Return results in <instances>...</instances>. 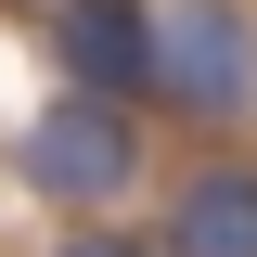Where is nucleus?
I'll return each instance as SVG.
<instances>
[{
  "mask_svg": "<svg viewBox=\"0 0 257 257\" xmlns=\"http://www.w3.org/2000/svg\"><path fill=\"white\" fill-rule=\"evenodd\" d=\"M13 167H26V193H39V206H64V219H103V206L142 180V128H128V103L64 90V103H39V116H26Z\"/></svg>",
  "mask_w": 257,
  "mask_h": 257,
  "instance_id": "nucleus-1",
  "label": "nucleus"
},
{
  "mask_svg": "<svg viewBox=\"0 0 257 257\" xmlns=\"http://www.w3.org/2000/svg\"><path fill=\"white\" fill-rule=\"evenodd\" d=\"M155 90L180 116H244L257 103V13L244 0H155Z\"/></svg>",
  "mask_w": 257,
  "mask_h": 257,
  "instance_id": "nucleus-2",
  "label": "nucleus"
},
{
  "mask_svg": "<svg viewBox=\"0 0 257 257\" xmlns=\"http://www.w3.org/2000/svg\"><path fill=\"white\" fill-rule=\"evenodd\" d=\"M52 52H64V77H77L90 103L155 90V13H142V0H64L52 13Z\"/></svg>",
  "mask_w": 257,
  "mask_h": 257,
  "instance_id": "nucleus-3",
  "label": "nucleus"
},
{
  "mask_svg": "<svg viewBox=\"0 0 257 257\" xmlns=\"http://www.w3.org/2000/svg\"><path fill=\"white\" fill-rule=\"evenodd\" d=\"M155 257H257V167H193L155 219Z\"/></svg>",
  "mask_w": 257,
  "mask_h": 257,
  "instance_id": "nucleus-4",
  "label": "nucleus"
},
{
  "mask_svg": "<svg viewBox=\"0 0 257 257\" xmlns=\"http://www.w3.org/2000/svg\"><path fill=\"white\" fill-rule=\"evenodd\" d=\"M64 257H155V244H128V231H103V219H90V231H77Z\"/></svg>",
  "mask_w": 257,
  "mask_h": 257,
  "instance_id": "nucleus-5",
  "label": "nucleus"
}]
</instances>
